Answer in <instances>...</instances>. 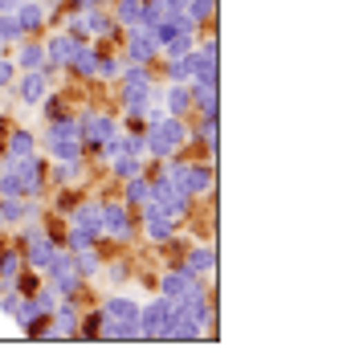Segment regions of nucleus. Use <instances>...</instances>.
Segmentation results:
<instances>
[{
    "label": "nucleus",
    "mask_w": 355,
    "mask_h": 359,
    "mask_svg": "<svg viewBox=\"0 0 355 359\" xmlns=\"http://www.w3.org/2000/svg\"><path fill=\"white\" fill-rule=\"evenodd\" d=\"M111 168H115V180H131V176H139V172H143V159H139V155H131V151H127V155L119 151Z\"/></svg>",
    "instance_id": "ddd939ff"
},
{
    "label": "nucleus",
    "mask_w": 355,
    "mask_h": 359,
    "mask_svg": "<svg viewBox=\"0 0 355 359\" xmlns=\"http://www.w3.org/2000/svg\"><path fill=\"white\" fill-rule=\"evenodd\" d=\"M21 8V0H0V17H8V12H17Z\"/></svg>",
    "instance_id": "aec40b11"
},
{
    "label": "nucleus",
    "mask_w": 355,
    "mask_h": 359,
    "mask_svg": "<svg viewBox=\"0 0 355 359\" xmlns=\"http://www.w3.org/2000/svg\"><path fill=\"white\" fill-rule=\"evenodd\" d=\"M17 21H21L25 37H41L45 21H49V12H45L41 4H25V0H21V8H17Z\"/></svg>",
    "instance_id": "423d86ee"
},
{
    "label": "nucleus",
    "mask_w": 355,
    "mask_h": 359,
    "mask_svg": "<svg viewBox=\"0 0 355 359\" xmlns=\"http://www.w3.org/2000/svg\"><path fill=\"white\" fill-rule=\"evenodd\" d=\"M102 266H106V278H111V282H127V278H131V262H127V258H115V262H102Z\"/></svg>",
    "instance_id": "a211bd4d"
},
{
    "label": "nucleus",
    "mask_w": 355,
    "mask_h": 359,
    "mask_svg": "<svg viewBox=\"0 0 355 359\" xmlns=\"http://www.w3.org/2000/svg\"><path fill=\"white\" fill-rule=\"evenodd\" d=\"M78 204H82V192H74V188L66 184V188L57 192V204H53V213H61V217H70V213H74Z\"/></svg>",
    "instance_id": "dca6fc26"
},
{
    "label": "nucleus",
    "mask_w": 355,
    "mask_h": 359,
    "mask_svg": "<svg viewBox=\"0 0 355 359\" xmlns=\"http://www.w3.org/2000/svg\"><path fill=\"white\" fill-rule=\"evenodd\" d=\"M180 266L188 269V273H196V278H200V273H213V269H217V249H213V245H196Z\"/></svg>",
    "instance_id": "0eeeda50"
},
{
    "label": "nucleus",
    "mask_w": 355,
    "mask_h": 359,
    "mask_svg": "<svg viewBox=\"0 0 355 359\" xmlns=\"http://www.w3.org/2000/svg\"><path fill=\"white\" fill-rule=\"evenodd\" d=\"M78 180H82V159H57V164H49V184L53 188L78 184Z\"/></svg>",
    "instance_id": "6e6552de"
},
{
    "label": "nucleus",
    "mask_w": 355,
    "mask_h": 359,
    "mask_svg": "<svg viewBox=\"0 0 355 359\" xmlns=\"http://www.w3.org/2000/svg\"><path fill=\"white\" fill-rule=\"evenodd\" d=\"M17 41H25V29L17 21V12H8V17H0V45H17Z\"/></svg>",
    "instance_id": "2eb2a0df"
},
{
    "label": "nucleus",
    "mask_w": 355,
    "mask_h": 359,
    "mask_svg": "<svg viewBox=\"0 0 355 359\" xmlns=\"http://www.w3.org/2000/svg\"><path fill=\"white\" fill-rule=\"evenodd\" d=\"M102 327H106V314L98 307V311H90L86 318L78 314V331H74V335H78V339H102Z\"/></svg>",
    "instance_id": "f8f14e48"
},
{
    "label": "nucleus",
    "mask_w": 355,
    "mask_h": 359,
    "mask_svg": "<svg viewBox=\"0 0 355 359\" xmlns=\"http://www.w3.org/2000/svg\"><path fill=\"white\" fill-rule=\"evenodd\" d=\"M21 269H25V253H21V245H4V249H0V282H12Z\"/></svg>",
    "instance_id": "9b49d317"
},
{
    "label": "nucleus",
    "mask_w": 355,
    "mask_h": 359,
    "mask_svg": "<svg viewBox=\"0 0 355 359\" xmlns=\"http://www.w3.org/2000/svg\"><path fill=\"white\" fill-rule=\"evenodd\" d=\"M102 233H111L115 241H131L135 237V213L119 200H102Z\"/></svg>",
    "instance_id": "f257e3e1"
},
{
    "label": "nucleus",
    "mask_w": 355,
    "mask_h": 359,
    "mask_svg": "<svg viewBox=\"0 0 355 359\" xmlns=\"http://www.w3.org/2000/svg\"><path fill=\"white\" fill-rule=\"evenodd\" d=\"M0 233H4V217H0Z\"/></svg>",
    "instance_id": "412c9836"
},
{
    "label": "nucleus",
    "mask_w": 355,
    "mask_h": 359,
    "mask_svg": "<svg viewBox=\"0 0 355 359\" xmlns=\"http://www.w3.org/2000/svg\"><path fill=\"white\" fill-rule=\"evenodd\" d=\"M123 41H127V57H131L135 66H151V61L160 57V41H155V33H151V29H143V25L131 29Z\"/></svg>",
    "instance_id": "f03ea898"
},
{
    "label": "nucleus",
    "mask_w": 355,
    "mask_h": 359,
    "mask_svg": "<svg viewBox=\"0 0 355 359\" xmlns=\"http://www.w3.org/2000/svg\"><path fill=\"white\" fill-rule=\"evenodd\" d=\"M192 110V82H168V115L184 119Z\"/></svg>",
    "instance_id": "1a4fd4ad"
},
{
    "label": "nucleus",
    "mask_w": 355,
    "mask_h": 359,
    "mask_svg": "<svg viewBox=\"0 0 355 359\" xmlns=\"http://www.w3.org/2000/svg\"><path fill=\"white\" fill-rule=\"evenodd\" d=\"M17 82V61L12 57H0V90H8Z\"/></svg>",
    "instance_id": "6ab92c4d"
},
{
    "label": "nucleus",
    "mask_w": 355,
    "mask_h": 359,
    "mask_svg": "<svg viewBox=\"0 0 355 359\" xmlns=\"http://www.w3.org/2000/svg\"><path fill=\"white\" fill-rule=\"evenodd\" d=\"M12 61H17V70H49V66H45V37H25V41H17Z\"/></svg>",
    "instance_id": "20e7f679"
},
{
    "label": "nucleus",
    "mask_w": 355,
    "mask_h": 359,
    "mask_svg": "<svg viewBox=\"0 0 355 359\" xmlns=\"http://www.w3.org/2000/svg\"><path fill=\"white\" fill-rule=\"evenodd\" d=\"M4 151H8V159H29V155H37V139L29 131H12L4 139Z\"/></svg>",
    "instance_id": "9d476101"
},
{
    "label": "nucleus",
    "mask_w": 355,
    "mask_h": 359,
    "mask_svg": "<svg viewBox=\"0 0 355 359\" xmlns=\"http://www.w3.org/2000/svg\"><path fill=\"white\" fill-rule=\"evenodd\" d=\"M12 86H17V94H21L25 106H37L45 98V90H49V70H25Z\"/></svg>",
    "instance_id": "7ed1b4c3"
},
{
    "label": "nucleus",
    "mask_w": 355,
    "mask_h": 359,
    "mask_svg": "<svg viewBox=\"0 0 355 359\" xmlns=\"http://www.w3.org/2000/svg\"><path fill=\"white\" fill-rule=\"evenodd\" d=\"M123 200H127V208H131V213H143V208L151 204V180H147V172H139V176L127 180Z\"/></svg>",
    "instance_id": "39448f33"
},
{
    "label": "nucleus",
    "mask_w": 355,
    "mask_h": 359,
    "mask_svg": "<svg viewBox=\"0 0 355 359\" xmlns=\"http://www.w3.org/2000/svg\"><path fill=\"white\" fill-rule=\"evenodd\" d=\"M41 102H45V115H49L53 123H57V119H70V115H74V110L66 106V98H61V94H49V98H41Z\"/></svg>",
    "instance_id": "f3484780"
},
{
    "label": "nucleus",
    "mask_w": 355,
    "mask_h": 359,
    "mask_svg": "<svg viewBox=\"0 0 355 359\" xmlns=\"http://www.w3.org/2000/svg\"><path fill=\"white\" fill-rule=\"evenodd\" d=\"M192 143H196V147L217 151V119H200V123H196V131H192Z\"/></svg>",
    "instance_id": "4468645a"
}]
</instances>
